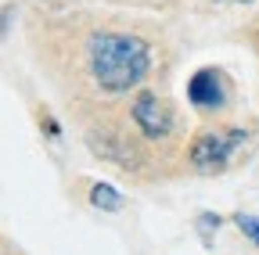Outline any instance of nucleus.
Segmentation results:
<instances>
[{
  "label": "nucleus",
  "instance_id": "1",
  "mask_svg": "<svg viewBox=\"0 0 259 255\" xmlns=\"http://www.w3.org/2000/svg\"><path fill=\"white\" fill-rule=\"evenodd\" d=\"M151 50L130 33H94L90 36V72L108 93H126L148 79Z\"/></svg>",
  "mask_w": 259,
  "mask_h": 255
},
{
  "label": "nucleus",
  "instance_id": "2",
  "mask_svg": "<svg viewBox=\"0 0 259 255\" xmlns=\"http://www.w3.org/2000/svg\"><path fill=\"white\" fill-rule=\"evenodd\" d=\"M245 144V130H209L191 144V162L198 169H220L231 162V155Z\"/></svg>",
  "mask_w": 259,
  "mask_h": 255
},
{
  "label": "nucleus",
  "instance_id": "6",
  "mask_svg": "<svg viewBox=\"0 0 259 255\" xmlns=\"http://www.w3.org/2000/svg\"><path fill=\"white\" fill-rule=\"evenodd\" d=\"M234 223H238V230H241V234H245V237H248V241L259 248V216L238 212V216H234Z\"/></svg>",
  "mask_w": 259,
  "mask_h": 255
},
{
  "label": "nucleus",
  "instance_id": "8",
  "mask_svg": "<svg viewBox=\"0 0 259 255\" xmlns=\"http://www.w3.org/2000/svg\"><path fill=\"white\" fill-rule=\"evenodd\" d=\"M223 4H252V0H223Z\"/></svg>",
  "mask_w": 259,
  "mask_h": 255
},
{
  "label": "nucleus",
  "instance_id": "7",
  "mask_svg": "<svg viewBox=\"0 0 259 255\" xmlns=\"http://www.w3.org/2000/svg\"><path fill=\"white\" fill-rule=\"evenodd\" d=\"M216 223H220V219H216L212 212H202V216H198V227H202V234H205V241H209V234H212V227H216Z\"/></svg>",
  "mask_w": 259,
  "mask_h": 255
},
{
  "label": "nucleus",
  "instance_id": "3",
  "mask_svg": "<svg viewBox=\"0 0 259 255\" xmlns=\"http://www.w3.org/2000/svg\"><path fill=\"white\" fill-rule=\"evenodd\" d=\"M134 122H137V130L148 140H162V137L173 133V112H169V105L162 101V97H155V93H137V101H134Z\"/></svg>",
  "mask_w": 259,
  "mask_h": 255
},
{
  "label": "nucleus",
  "instance_id": "5",
  "mask_svg": "<svg viewBox=\"0 0 259 255\" xmlns=\"http://www.w3.org/2000/svg\"><path fill=\"white\" fill-rule=\"evenodd\" d=\"M90 201H94V209H101V212H119L122 209V194H119L112 183H94Z\"/></svg>",
  "mask_w": 259,
  "mask_h": 255
},
{
  "label": "nucleus",
  "instance_id": "4",
  "mask_svg": "<svg viewBox=\"0 0 259 255\" xmlns=\"http://www.w3.org/2000/svg\"><path fill=\"white\" fill-rule=\"evenodd\" d=\"M187 97H191L194 108H205V112L220 108V105L227 101L223 72H216V69H198V72L191 76V83H187Z\"/></svg>",
  "mask_w": 259,
  "mask_h": 255
}]
</instances>
